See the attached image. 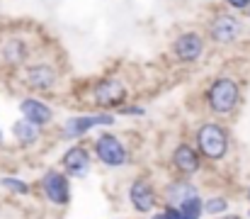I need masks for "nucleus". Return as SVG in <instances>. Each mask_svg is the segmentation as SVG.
<instances>
[{"label": "nucleus", "mask_w": 250, "mask_h": 219, "mask_svg": "<svg viewBox=\"0 0 250 219\" xmlns=\"http://www.w3.org/2000/svg\"><path fill=\"white\" fill-rule=\"evenodd\" d=\"M207 100H209V107L214 112L229 115L238 105V85L231 78H219L216 83H211V88L207 93Z\"/></svg>", "instance_id": "1"}, {"label": "nucleus", "mask_w": 250, "mask_h": 219, "mask_svg": "<svg viewBox=\"0 0 250 219\" xmlns=\"http://www.w3.org/2000/svg\"><path fill=\"white\" fill-rule=\"evenodd\" d=\"M197 144H199V151H202L207 158L219 161V158H224L226 151H229V137H226V132H224L219 124L207 122V124L197 132Z\"/></svg>", "instance_id": "2"}, {"label": "nucleus", "mask_w": 250, "mask_h": 219, "mask_svg": "<svg viewBox=\"0 0 250 219\" xmlns=\"http://www.w3.org/2000/svg\"><path fill=\"white\" fill-rule=\"evenodd\" d=\"M95 153H97V158H100L104 166H109V168L124 166V161H126V148H124V144H122L117 137H112V134H102V137L95 142Z\"/></svg>", "instance_id": "3"}, {"label": "nucleus", "mask_w": 250, "mask_h": 219, "mask_svg": "<svg viewBox=\"0 0 250 219\" xmlns=\"http://www.w3.org/2000/svg\"><path fill=\"white\" fill-rule=\"evenodd\" d=\"M42 188H44L46 197H49L54 205H66V202H68L71 190H68V180H66L63 173H59V170H49V173L42 178Z\"/></svg>", "instance_id": "4"}, {"label": "nucleus", "mask_w": 250, "mask_h": 219, "mask_svg": "<svg viewBox=\"0 0 250 219\" xmlns=\"http://www.w3.org/2000/svg\"><path fill=\"white\" fill-rule=\"evenodd\" d=\"M172 49H175V56H177L180 61H187V64H189V61H197V59L202 56V51H204V42H202L199 34L187 32V34H180V37L175 39Z\"/></svg>", "instance_id": "5"}, {"label": "nucleus", "mask_w": 250, "mask_h": 219, "mask_svg": "<svg viewBox=\"0 0 250 219\" xmlns=\"http://www.w3.org/2000/svg\"><path fill=\"white\" fill-rule=\"evenodd\" d=\"M129 197H131V205H134L136 212H148L156 205V190L148 180H134Z\"/></svg>", "instance_id": "6"}, {"label": "nucleus", "mask_w": 250, "mask_h": 219, "mask_svg": "<svg viewBox=\"0 0 250 219\" xmlns=\"http://www.w3.org/2000/svg\"><path fill=\"white\" fill-rule=\"evenodd\" d=\"M238 34H241V22L236 17H231V15H221L211 24V37L219 44H231Z\"/></svg>", "instance_id": "7"}, {"label": "nucleus", "mask_w": 250, "mask_h": 219, "mask_svg": "<svg viewBox=\"0 0 250 219\" xmlns=\"http://www.w3.org/2000/svg\"><path fill=\"white\" fill-rule=\"evenodd\" d=\"M124 95H126V90H124V85H122L119 80H102V83L95 88V102H97L100 107L117 105V102L124 100Z\"/></svg>", "instance_id": "8"}, {"label": "nucleus", "mask_w": 250, "mask_h": 219, "mask_svg": "<svg viewBox=\"0 0 250 219\" xmlns=\"http://www.w3.org/2000/svg\"><path fill=\"white\" fill-rule=\"evenodd\" d=\"M95 124H112V115H92V117H76L68 120L63 127L66 137H81L85 132H90Z\"/></svg>", "instance_id": "9"}, {"label": "nucleus", "mask_w": 250, "mask_h": 219, "mask_svg": "<svg viewBox=\"0 0 250 219\" xmlns=\"http://www.w3.org/2000/svg\"><path fill=\"white\" fill-rule=\"evenodd\" d=\"M27 83H29V88H34V90H49V88H54V83H56V71H54L49 64L29 66V69H27Z\"/></svg>", "instance_id": "10"}, {"label": "nucleus", "mask_w": 250, "mask_h": 219, "mask_svg": "<svg viewBox=\"0 0 250 219\" xmlns=\"http://www.w3.org/2000/svg\"><path fill=\"white\" fill-rule=\"evenodd\" d=\"M172 163H175V168H177L180 173H185V175H192V173L199 170V156L194 153L192 146H187V144H180L175 148Z\"/></svg>", "instance_id": "11"}, {"label": "nucleus", "mask_w": 250, "mask_h": 219, "mask_svg": "<svg viewBox=\"0 0 250 219\" xmlns=\"http://www.w3.org/2000/svg\"><path fill=\"white\" fill-rule=\"evenodd\" d=\"M63 166H66V170L71 175H83L85 170L90 168V153H87V148L85 146L68 148L66 156H63Z\"/></svg>", "instance_id": "12"}, {"label": "nucleus", "mask_w": 250, "mask_h": 219, "mask_svg": "<svg viewBox=\"0 0 250 219\" xmlns=\"http://www.w3.org/2000/svg\"><path fill=\"white\" fill-rule=\"evenodd\" d=\"M20 110H22V117L27 120V122H32L34 127H42V124H46L49 120H51V110L44 105V102H39V100H24L22 105H20Z\"/></svg>", "instance_id": "13"}, {"label": "nucleus", "mask_w": 250, "mask_h": 219, "mask_svg": "<svg viewBox=\"0 0 250 219\" xmlns=\"http://www.w3.org/2000/svg\"><path fill=\"white\" fill-rule=\"evenodd\" d=\"M189 197H197V188L192 183H172L166 190V200L170 202V210H177L182 202H187Z\"/></svg>", "instance_id": "14"}, {"label": "nucleus", "mask_w": 250, "mask_h": 219, "mask_svg": "<svg viewBox=\"0 0 250 219\" xmlns=\"http://www.w3.org/2000/svg\"><path fill=\"white\" fill-rule=\"evenodd\" d=\"M12 134H15V139L22 146H32V144H37V139H39V127H34V124L27 122V120H20V122L12 127Z\"/></svg>", "instance_id": "15"}, {"label": "nucleus", "mask_w": 250, "mask_h": 219, "mask_svg": "<svg viewBox=\"0 0 250 219\" xmlns=\"http://www.w3.org/2000/svg\"><path fill=\"white\" fill-rule=\"evenodd\" d=\"M175 212H177V219H199L202 212H204V210H202V200H199V197H189V200L182 202Z\"/></svg>", "instance_id": "16"}, {"label": "nucleus", "mask_w": 250, "mask_h": 219, "mask_svg": "<svg viewBox=\"0 0 250 219\" xmlns=\"http://www.w3.org/2000/svg\"><path fill=\"white\" fill-rule=\"evenodd\" d=\"M24 54H27V49H24V44L22 42H7V47H5V59H7V64H20L22 59H24Z\"/></svg>", "instance_id": "17"}, {"label": "nucleus", "mask_w": 250, "mask_h": 219, "mask_svg": "<svg viewBox=\"0 0 250 219\" xmlns=\"http://www.w3.org/2000/svg\"><path fill=\"white\" fill-rule=\"evenodd\" d=\"M0 183H2V188H7L12 193H29V185L22 183L20 178H0Z\"/></svg>", "instance_id": "18"}, {"label": "nucleus", "mask_w": 250, "mask_h": 219, "mask_svg": "<svg viewBox=\"0 0 250 219\" xmlns=\"http://www.w3.org/2000/svg\"><path fill=\"white\" fill-rule=\"evenodd\" d=\"M226 207H229V202H226L224 197H214V200H209L207 205H202V210H207V215H219V212H226Z\"/></svg>", "instance_id": "19"}, {"label": "nucleus", "mask_w": 250, "mask_h": 219, "mask_svg": "<svg viewBox=\"0 0 250 219\" xmlns=\"http://www.w3.org/2000/svg\"><path fill=\"white\" fill-rule=\"evenodd\" d=\"M229 5H233L236 10H246L250 7V0H229Z\"/></svg>", "instance_id": "20"}, {"label": "nucleus", "mask_w": 250, "mask_h": 219, "mask_svg": "<svg viewBox=\"0 0 250 219\" xmlns=\"http://www.w3.org/2000/svg\"><path fill=\"white\" fill-rule=\"evenodd\" d=\"M153 219H177V212L167 207L166 212H161V215H156V217H153Z\"/></svg>", "instance_id": "21"}, {"label": "nucleus", "mask_w": 250, "mask_h": 219, "mask_svg": "<svg viewBox=\"0 0 250 219\" xmlns=\"http://www.w3.org/2000/svg\"><path fill=\"white\" fill-rule=\"evenodd\" d=\"M0 144H2V132H0Z\"/></svg>", "instance_id": "22"}, {"label": "nucleus", "mask_w": 250, "mask_h": 219, "mask_svg": "<svg viewBox=\"0 0 250 219\" xmlns=\"http://www.w3.org/2000/svg\"><path fill=\"white\" fill-rule=\"evenodd\" d=\"M248 12H250V10H248Z\"/></svg>", "instance_id": "23"}]
</instances>
